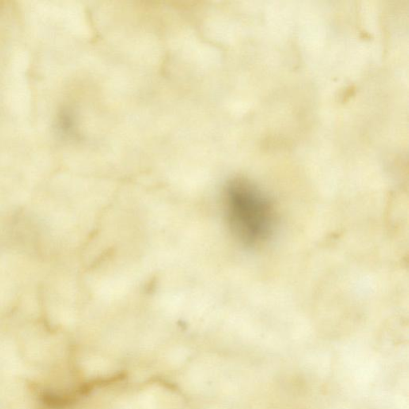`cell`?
Wrapping results in <instances>:
<instances>
[{
    "mask_svg": "<svg viewBox=\"0 0 409 409\" xmlns=\"http://www.w3.org/2000/svg\"><path fill=\"white\" fill-rule=\"evenodd\" d=\"M223 210L231 233L247 247L267 241L275 229L274 204L267 194L247 179L237 178L225 185Z\"/></svg>",
    "mask_w": 409,
    "mask_h": 409,
    "instance_id": "cell-1",
    "label": "cell"
}]
</instances>
